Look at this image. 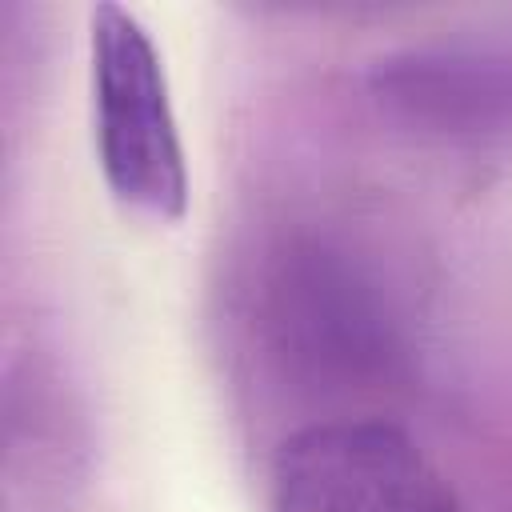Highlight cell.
Listing matches in <instances>:
<instances>
[{
  "mask_svg": "<svg viewBox=\"0 0 512 512\" xmlns=\"http://www.w3.org/2000/svg\"><path fill=\"white\" fill-rule=\"evenodd\" d=\"M380 96L440 132H492L512 120V60L488 52H408L380 68Z\"/></svg>",
  "mask_w": 512,
  "mask_h": 512,
  "instance_id": "cell-4",
  "label": "cell"
},
{
  "mask_svg": "<svg viewBox=\"0 0 512 512\" xmlns=\"http://www.w3.org/2000/svg\"><path fill=\"white\" fill-rule=\"evenodd\" d=\"M272 320L288 352L304 364H320V372H364L388 356V316L328 252H308L304 260L288 264L276 280V308Z\"/></svg>",
  "mask_w": 512,
  "mask_h": 512,
  "instance_id": "cell-3",
  "label": "cell"
},
{
  "mask_svg": "<svg viewBox=\"0 0 512 512\" xmlns=\"http://www.w3.org/2000/svg\"><path fill=\"white\" fill-rule=\"evenodd\" d=\"M272 512H456L412 436L384 420H324L292 432L268 476Z\"/></svg>",
  "mask_w": 512,
  "mask_h": 512,
  "instance_id": "cell-2",
  "label": "cell"
},
{
  "mask_svg": "<svg viewBox=\"0 0 512 512\" xmlns=\"http://www.w3.org/2000/svg\"><path fill=\"white\" fill-rule=\"evenodd\" d=\"M92 112L96 152L112 196L144 216L180 220L188 168L168 104L160 52L120 4L92 8Z\"/></svg>",
  "mask_w": 512,
  "mask_h": 512,
  "instance_id": "cell-1",
  "label": "cell"
}]
</instances>
